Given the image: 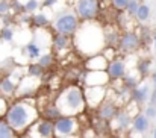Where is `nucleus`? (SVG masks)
<instances>
[{
    "label": "nucleus",
    "instance_id": "4468645a",
    "mask_svg": "<svg viewBox=\"0 0 156 138\" xmlns=\"http://www.w3.org/2000/svg\"><path fill=\"white\" fill-rule=\"evenodd\" d=\"M130 123H132V115L126 109H118L114 118L109 122V126H111V131L124 132L130 128Z\"/></svg>",
    "mask_w": 156,
    "mask_h": 138
},
{
    "label": "nucleus",
    "instance_id": "c9c22d12",
    "mask_svg": "<svg viewBox=\"0 0 156 138\" xmlns=\"http://www.w3.org/2000/svg\"><path fill=\"white\" fill-rule=\"evenodd\" d=\"M150 122L152 120H155L156 118V106H153V105H147V108L144 109V112H143Z\"/></svg>",
    "mask_w": 156,
    "mask_h": 138
},
{
    "label": "nucleus",
    "instance_id": "ddd939ff",
    "mask_svg": "<svg viewBox=\"0 0 156 138\" xmlns=\"http://www.w3.org/2000/svg\"><path fill=\"white\" fill-rule=\"evenodd\" d=\"M140 44H141L140 35H136L132 31H126L123 35H120L118 47H120V50L123 53H133L135 50H138Z\"/></svg>",
    "mask_w": 156,
    "mask_h": 138
},
{
    "label": "nucleus",
    "instance_id": "5701e85b",
    "mask_svg": "<svg viewBox=\"0 0 156 138\" xmlns=\"http://www.w3.org/2000/svg\"><path fill=\"white\" fill-rule=\"evenodd\" d=\"M41 115H43V118H46V120L55 122V120H56L58 117H61L62 114H61V111L58 109V106H56L55 103H50V105H47V106L43 108Z\"/></svg>",
    "mask_w": 156,
    "mask_h": 138
},
{
    "label": "nucleus",
    "instance_id": "c756f323",
    "mask_svg": "<svg viewBox=\"0 0 156 138\" xmlns=\"http://www.w3.org/2000/svg\"><path fill=\"white\" fill-rule=\"evenodd\" d=\"M53 62H55V56H53V53H44V55H41V56L38 58V64H40L44 70L50 68V67L53 65Z\"/></svg>",
    "mask_w": 156,
    "mask_h": 138
},
{
    "label": "nucleus",
    "instance_id": "4be33fe9",
    "mask_svg": "<svg viewBox=\"0 0 156 138\" xmlns=\"http://www.w3.org/2000/svg\"><path fill=\"white\" fill-rule=\"evenodd\" d=\"M103 41H105V47L118 46L120 34L117 32V29H103Z\"/></svg>",
    "mask_w": 156,
    "mask_h": 138
},
{
    "label": "nucleus",
    "instance_id": "72a5a7b5",
    "mask_svg": "<svg viewBox=\"0 0 156 138\" xmlns=\"http://www.w3.org/2000/svg\"><path fill=\"white\" fill-rule=\"evenodd\" d=\"M11 12L14 15H18V14L24 12V5L20 0H11Z\"/></svg>",
    "mask_w": 156,
    "mask_h": 138
},
{
    "label": "nucleus",
    "instance_id": "a19ab883",
    "mask_svg": "<svg viewBox=\"0 0 156 138\" xmlns=\"http://www.w3.org/2000/svg\"><path fill=\"white\" fill-rule=\"evenodd\" d=\"M150 81H152V84H153V85L156 87V70L153 71V73H152V78H150Z\"/></svg>",
    "mask_w": 156,
    "mask_h": 138
},
{
    "label": "nucleus",
    "instance_id": "2f4dec72",
    "mask_svg": "<svg viewBox=\"0 0 156 138\" xmlns=\"http://www.w3.org/2000/svg\"><path fill=\"white\" fill-rule=\"evenodd\" d=\"M17 68V65H15V62H14V59L12 58H8V59H5V61H2L0 62V70L5 73V74H9L12 70H15Z\"/></svg>",
    "mask_w": 156,
    "mask_h": 138
},
{
    "label": "nucleus",
    "instance_id": "7c9ffc66",
    "mask_svg": "<svg viewBox=\"0 0 156 138\" xmlns=\"http://www.w3.org/2000/svg\"><path fill=\"white\" fill-rule=\"evenodd\" d=\"M23 5H24V12H27V14H35L41 8V2L40 0H27Z\"/></svg>",
    "mask_w": 156,
    "mask_h": 138
},
{
    "label": "nucleus",
    "instance_id": "a18cd8bd",
    "mask_svg": "<svg viewBox=\"0 0 156 138\" xmlns=\"http://www.w3.org/2000/svg\"><path fill=\"white\" fill-rule=\"evenodd\" d=\"M94 138H96V137H94ZM100 138H105V137H100Z\"/></svg>",
    "mask_w": 156,
    "mask_h": 138
},
{
    "label": "nucleus",
    "instance_id": "cd10ccee",
    "mask_svg": "<svg viewBox=\"0 0 156 138\" xmlns=\"http://www.w3.org/2000/svg\"><path fill=\"white\" fill-rule=\"evenodd\" d=\"M150 70H152V61L150 59H140V62H138L140 78H146L147 74H150Z\"/></svg>",
    "mask_w": 156,
    "mask_h": 138
},
{
    "label": "nucleus",
    "instance_id": "9d476101",
    "mask_svg": "<svg viewBox=\"0 0 156 138\" xmlns=\"http://www.w3.org/2000/svg\"><path fill=\"white\" fill-rule=\"evenodd\" d=\"M23 76H24V74H18L17 68L12 70L9 74L3 76V78L0 79V94L5 96V97H12V96H15L18 81H20Z\"/></svg>",
    "mask_w": 156,
    "mask_h": 138
},
{
    "label": "nucleus",
    "instance_id": "a211bd4d",
    "mask_svg": "<svg viewBox=\"0 0 156 138\" xmlns=\"http://www.w3.org/2000/svg\"><path fill=\"white\" fill-rule=\"evenodd\" d=\"M106 65H108V59L105 58L102 53L91 55L87 59V62H85L87 70H106Z\"/></svg>",
    "mask_w": 156,
    "mask_h": 138
},
{
    "label": "nucleus",
    "instance_id": "dca6fc26",
    "mask_svg": "<svg viewBox=\"0 0 156 138\" xmlns=\"http://www.w3.org/2000/svg\"><path fill=\"white\" fill-rule=\"evenodd\" d=\"M150 84L144 82V84H138L133 90H130V100L133 103H136L138 106H143L149 102L150 97Z\"/></svg>",
    "mask_w": 156,
    "mask_h": 138
},
{
    "label": "nucleus",
    "instance_id": "aec40b11",
    "mask_svg": "<svg viewBox=\"0 0 156 138\" xmlns=\"http://www.w3.org/2000/svg\"><path fill=\"white\" fill-rule=\"evenodd\" d=\"M23 53L29 58V59H38L41 55H43V47L40 46L35 40H30L27 44H26V47L23 49Z\"/></svg>",
    "mask_w": 156,
    "mask_h": 138
},
{
    "label": "nucleus",
    "instance_id": "1a4fd4ad",
    "mask_svg": "<svg viewBox=\"0 0 156 138\" xmlns=\"http://www.w3.org/2000/svg\"><path fill=\"white\" fill-rule=\"evenodd\" d=\"M83 99H85V105L88 108H97L102 102L105 100L108 88L106 87H83Z\"/></svg>",
    "mask_w": 156,
    "mask_h": 138
},
{
    "label": "nucleus",
    "instance_id": "4c0bfd02",
    "mask_svg": "<svg viewBox=\"0 0 156 138\" xmlns=\"http://www.w3.org/2000/svg\"><path fill=\"white\" fill-rule=\"evenodd\" d=\"M6 109H8V102H6V99L0 97V117H3L6 114Z\"/></svg>",
    "mask_w": 156,
    "mask_h": 138
},
{
    "label": "nucleus",
    "instance_id": "f8f14e48",
    "mask_svg": "<svg viewBox=\"0 0 156 138\" xmlns=\"http://www.w3.org/2000/svg\"><path fill=\"white\" fill-rule=\"evenodd\" d=\"M106 74L109 76L111 81H121L127 71V65H126V61L121 59V58H114L108 62L106 65Z\"/></svg>",
    "mask_w": 156,
    "mask_h": 138
},
{
    "label": "nucleus",
    "instance_id": "9b49d317",
    "mask_svg": "<svg viewBox=\"0 0 156 138\" xmlns=\"http://www.w3.org/2000/svg\"><path fill=\"white\" fill-rule=\"evenodd\" d=\"M111 82L105 70H88L82 76L83 87H106Z\"/></svg>",
    "mask_w": 156,
    "mask_h": 138
},
{
    "label": "nucleus",
    "instance_id": "e433bc0d",
    "mask_svg": "<svg viewBox=\"0 0 156 138\" xmlns=\"http://www.w3.org/2000/svg\"><path fill=\"white\" fill-rule=\"evenodd\" d=\"M127 2H129V0H111V5H112V8H114V9L123 11V9L126 8Z\"/></svg>",
    "mask_w": 156,
    "mask_h": 138
},
{
    "label": "nucleus",
    "instance_id": "c85d7f7f",
    "mask_svg": "<svg viewBox=\"0 0 156 138\" xmlns=\"http://www.w3.org/2000/svg\"><path fill=\"white\" fill-rule=\"evenodd\" d=\"M12 40H14V29L11 26H3L0 29V41L12 43Z\"/></svg>",
    "mask_w": 156,
    "mask_h": 138
},
{
    "label": "nucleus",
    "instance_id": "39448f33",
    "mask_svg": "<svg viewBox=\"0 0 156 138\" xmlns=\"http://www.w3.org/2000/svg\"><path fill=\"white\" fill-rule=\"evenodd\" d=\"M55 137H73L79 132V120L73 115H61L53 122Z\"/></svg>",
    "mask_w": 156,
    "mask_h": 138
},
{
    "label": "nucleus",
    "instance_id": "f257e3e1",
    "mask_svg": "<svg viewBox=\"0 0 156 138\" xmlns=\"http://www.w3.org/2000/svg\"><path fill=\"white\" fill-rule=\"evenodd\" d=\"M40 114L38 109L34 103L29 102V99H20L15 100L14 103L8 105L6 114H5V122L17 132H24L27 128H30L37 120Z\"/></svg>",
    "mask_w": 156,
    "mask_h": 138
},
{
    "label": "nucleus",
    "instance_id": "f3484780",
    "mask_svg": "<svg viewBox=\"0 0 156 138\" xmlns=\"http://www.w3.org/2000/svg\"><path fill=\"white\" fill-rule=\"evenodd\" d=\"M130 128H132V132L136 134V135H144L149 132L150 129V120L143 114V112H138L132 117V123H130Z\"/></svg>",
    "mask_w": 156,
    "mask_h": 138
},
{
    "label": "nucleus",
    "instance_id": "393cba45",
    "mask_svg": "<svg viewBox=\"0 0 156 138\" xmlns=\"http://www.w3.org/2000/svg\"><path fill=\"white\" fill-rule=\"evenodd\" d=\"M44 73H46V70H44L38 62H32V64H29L27 68H26V74L30 76V78H37V79H40V78H43Z\"/></svg>",
    "mask_w": 156,
    "mask_h": 138
},
{
    "label": "nucleus",
    "instance_id": "b1692460",
    "mask_svg": "<svg viewBox=\"0 0 156 138\" xmlns=\"http://www.w3.org/2000/svg\"><path fill=\"white\" fill-rule=\"evenodd\" d=\"M133 17L136 18L138 23H146V21H149V18H150V6L146 5V3H140L136 12L133 14Z\"/></svg>",
    "mask_w": 156,
    "mask_h": 138
},
{
    "label": "nucleus",
    "instance_id": "ea45409f",
    "mask_svg": "<svg viewBox=\"0 0 156 138\" xmlns=\"http://www.w3.org/2000/svg\"><path fill=\"white\" fill-rule=\"evenodd\" d=\"M149 105L156 106V87L153 88V91H150V97H149Z\"/></svg>",
    "mask_w": 156,
    "mask_h": 138
},
{
    "label": "nucleus",
    "instance_id": "7ed1b4c3",
    "mask_svg": "<svg viewBox=\"0 0 156 138\" xmlns=\"http://www.w3.org/2000/svg\"><path fill=\"white\" fill-rule=\"evenodd\" d=\"M55 105L58 106V109L61 111L62 115H79L83 112V109L87 108L85 105V99H83V90L77 85H70L65 87L62 91L59 93Z\"/></svg>",
    "mask_w": 156,
    "mask_h": 138
},
{
    "label": "nucleus",
    "instance_id": "79ce46f5",
    "mask_svg": "<svg viewBox=\"0 0 156 138\" xmlns=\"http://www.w3.org/2000/svg\"><path fill=\"white\" fill-rule=\"evenodd\" d=\"M153 46H155V49H156V34L153 35Z\"/></svg>",
    "mask_w": 156,
    "mask_h": 138
},
{
    "label": "nucleus",
    "instance_id": "37998d69",
    "mask_svg": "<svg viewBox=\"0 0 156 138\" xmlns=\"http://www.w3.org/2000/svg\"><path fill=\"white\" fill-rule=\"evenodd\" d=\"M153 134H156V126H155V129H153Z\"/></svg>",
    "mask_w": 156,
    "mask_h": 138
},
{
    "label": "nucleus",
    "instance_id": "423d86ee",
    "mask_svg": "<svg viewBox=\"0 0 156 138\" xmlns=\"http://www.w3.org/2000/svg\"><path fill=\"white\" fill-rule=\"evenodd\" d=\"M99 0H76L74 2V14L82 21L94 20L99 15Z\"/></svg>",
    "mask_w": 156,
    "mask_h": 138
},
{
    "label": "nucleus",
    "instance_id": "20e7f679",
    "mask_svg": "<svg viewBox=\"0 0 156 138\" xmlns=\"http://www.w3.org/2000/svg\"><path fill=\"white\" fill-rule=\"evenodd\" d=\"M79 27V18L74 12H62L53 21V31L61 35L73 37Z\"/></svg>",
    "mask_w": 156,
    "mask_h": 138
},
{
    "label": "nucleus",
    "instance_id": "f03ea898",
    "mask_svg": "<svg viewBox=\"0 0 156 138\" xmlns=\"http://www.w3.org/2000/svg\"><path fill=\"white\" fill-rule=\"evenodd\" d=\"M74 44L79 49V52L82 50V53L85 55L91 56L100 53L105 49L103 29L100 27V24L93 23V20L85 21L82 26L79 24L74 34Z\"/></svg>",
    "mask_w": 156,
    "mask_h": 138
},
{
    "label": "nucleus",
    "instance_id": "f704fd0d",
    "mask_svg": "<svg viewBox=\"0 0 156 138\" xmlns=\"http://www.w3.org/2000/svg\"><path fill=\"white\" fill-rule=\"evenodd\" d=\"M12 14L11 12V0H0V17Z\"/></svg>",
    "mask_w": 156,
    "mask_h": 138
},
{
    "label": "nucleus",
    "instance_id": "6ab92c4d",
    "mask_svg": "<svg viewBox=\"0 0 156 138\" xmlns=\"http://www.w3.org/2000/svg\"><path fill=\"white\" fill-rule=\"evenodd\" d=\"M30 24H34L35 29H46L50 24V18L44 11H37L34 15H30Z\"/></svg>",
    "mask_w": 156,
    "mask_h": 138
},
{
    "label": "nucleus",
    "instance_id": "a878e982",
    "mask_svg": "<svg viewBox=\"0 0 156 138\" xmlns=\"http://www.w3.org/2000/svg\"><path fill=\"white\" fill-rule=\"evenodd\" d=\"M121 81H123V87L130 91V90H133V88L140 84V76H133V74H130V73H126Z\"/></svg>",
    "mask_w": 156,
    "mask_h": 138
},
{
    "label": "nucleus",
    "instance_id": "0eeeda50",
    "mask_svg": "<svg viewBox=\"0 0 156 138\" xmlns=\"http://www.w3.org/2000/svg\"><path fill=\"white\" fill-rule=\"evenodd\" d=\"M118 109H120V106L117 103V96L115 97H111V96L106 94L105 100L96 108V114H97V118L111 122L114 118V115L117 114Z\"/></svg>",
    "mask_w": 156,
    "mask_h": 138
},
{
    "label": "nucleus",
    "instance_id": "c03bdc74",
    "mask_svg": "<svg viewBox=\"0 0 156 138\" xmlns=\"http://www.w3.org/2000/svg\"><path fill=\"white\" fill-rule=\"evenodd\" d=\"M153 138H156V134H153Z\"/></svg>",
    "mask_w": 156,
    "mask_h": 138
},
{
    "label": "nucleus",
    "instance_id": "bb28decb",
    "mask_svg": "<svg viewBox=\"0 0 156 138\" xmlns=\"http://www.w3.org/2000/svg\"><path fill=\"white\" fill-rule=\"evenodd\" d=\"M0 138H17V132L5 120H0Z\"/></svg>",
    "mask_w": 156,
    "mask_h": 138
},
{
    "label": "nucleus",
    "instance_id": "2eb2a0df",
    "mask_svg": "<svg viewBox=\"0 0 156 138\" xmlns=\"http://www.w3.org/2000/svg\"><path fill=\"white\" fill-rule=\"evenodd\" d=\"M30 135L38 138H53L55 137V131H53V122L41 118L40 122L34 123V128L30 131Z\"/></svg>",
    "mask_w": 156,
    "mask_h": 138
},
{
    "label": "nucleus",
    "instance_id": "412c9836",
    "mask_svg": "<svg viewBox=\"0 0 156 138\" xmlns=\"http://www.w3.org/2000/svg\"><path fill=\"white\" fill-rule=\"evenodd\" d=\"M68 44H70V38H68L67 35L55 34V37L52 38V46L56 53H61V52L67 50V49H68Z\"/></svg>",
    "mask_w": 156,
    "mask_h": 138
},
{
    "label": "nucleus",
    "instance_id": "6e6552de",
    "mask_svg": "<svg viewBox=\"0 0 156 138\" xmlns=\"http://www.w3.org/2000/svg\"><path fill=\"white\" fill-rule=\"evenodd\" d=\"M38 85H40V79H37V78H30V76L24 74V76L18 81L15 96L20 97V99H30V97L37 93Z\"/></svg>",
    "mask_w": 156,
    "mask_h": 138
},
{
    "label": "nucleus",
    "instance_id": "58836bf2",
    "mask_svg": "<svg viewBox=\"0 0 156 138\" xmlns=\"http://www.w3.org/2000/svg\"><path fill=\"white\" fill-rule=\"evenodd\" d=\"M58 2H59V0H43V2H41V6H43V8H52Z\"/></svg>",
    "mask_w": 156,
    "mask_h": 138
},
{
    "label": "nucleus",
    "instance_id": "473e14b6",
    "mask_svg": "<svg viewBox=\"0 0 156 138\" xmlns=\"http://www.w3.org/2000/svg\"><path fill=\"white\" fill-rule=\"evenodd\" d=\"M138 5H140V0H129L127 5H126V8H124L126 14H127L129 17H133V14H135L136 9H138Z\"/></svg>",
    "mask_w": 156,
    "mask_h": 138
}]
</instances>
